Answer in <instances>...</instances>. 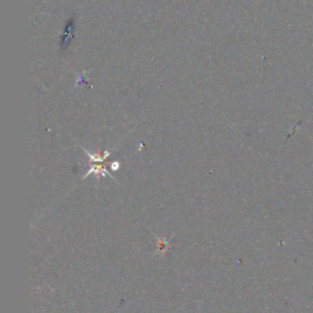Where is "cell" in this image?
Segmentation results:
<instances>
[{"mask_svg":"<svg viewBox=\"0 0 313 313\" xmlns=\"http://www.w3.org/2000/svg\"><path fill=\"white\" fill-rule=\"evenodd\" d=\"M157 240H158V243H159V247H158L157 253L164 254L165 252L169 250V247H170V242H169V240L167 239H159V237H157Z\"/></svg>","mask_w":313,"mask_h":313,"instance_id":"1","label":"cell"},{"mask_svg":"<svg viewBox=\"0 0 313 313\" xmlns=\"http://www.w3.org/2000/svg\"><path fill=\"white\" fill-rule=\"evenodd\" d=\"M119 165H120L119 163H115V164H113L112 167H113V169H116V168H119Z\"/></svg>","mask_w":313,"mask_h":313,"instance_id":"2","label":"cell"}]
</instances>
